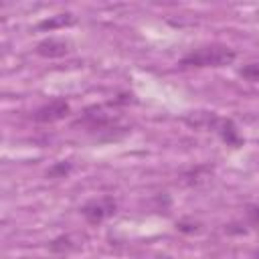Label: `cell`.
Segmentation results:
<instances>
[{"label":"cell","instance_id":"obj_1","mask_svg":"<svg viewBox=\"0 0 259 259\" xmlns=\"http://www.w3.org/2000/svg\"><path fill=\"white\" fill-rule=\"evenodd\" d=\"M235 61V51L223 45H210L190 51L186 57H182V65L188 67H225Z\"/></svg>","mask_w":259,"mask_h":259},{"label":"cell","instance_id":"obj_2","mask_svg":"<svg viewBox=\"0 0 259 259\" xmlns=\"http://www.w3.org/2000/svg\"><path fill=\"white\" fill-rule=\"evenodd\" d=\"M113 212H115V202H113V198H109V196L89 200V202L81 208V214H83L91 225H97V223L105 221V219L111 217Z\"/></svg>","mask_w":259,"mask_h":259},{"label":"cell","instance_id":"obj_3","mask_svg":"<svg viewBox=\"0 0 259 259\" xmlns=\"http://www.w3.org/2000/svg\"><path fill=\"white\" fill-rule=\"evenodd\" d=\"M67 113H69V103L65 99H53V101L45 103L42 107H38L32 117L38 123H53V121L63 119Z\"/></svg>","mask_w":259,"mask_h":259},{"label":"cell","instance_id":"obj_4","mask_svg":"<svg viewBox=\"0 0 259 259\" xmlns=\"http://www.w3.org/2000/svg\"><path fill=\"white\" fill-rule=\"evenodd\" d=\"M69 53V42L59 40V38H45L36 45V55L47 57V59H57V57H65Z\"/></svg>","mask_w":259,"mask_h":259},{"label":"cell","instance_id":"obj_5","mask_svg":"<svg viewBox=\"0 0 259 259\" xmlns=\"http://www.w3.org/2000/svg\"><path fill=\"white\" fill-rule=\"evenodd\" d=\"M214 127L217 132L221 134V138L231 144V146H239L241 144V138H239V132L235 127V123L231 119H214Z\"/></svg>","mask_w":259,"mask_h":259},{"label":"cell","instance_id":"obj_6","mask_svg":"<svg viewBox=\"0 0 259 259\" xmlns=\"http://www.w3.org/2000/svg\"><path fill=\"white\" fill-rule=\"evenodd\" d=\"M71 22H73V16H71V14H57V16H53V18H49V20H42L38 26L53 30V28H57V26H67V24H71Z\"/></svg>","mask_w":259,"mask_h":259},{"label":"cell","instance_id":"obj_7","mask_svg":"<svg viewBox=\"0 0 259 259\" xmlns=\"http://www.w3.org/2000/svg\"><path fill=\"white\" fill-rule=\"evenodd\" d=\"M49 249L55 251V253L71 251V249H73V241H71V237H59V239H55V241L49 245Z\"/></svg>","mask_w":259,"mask_h":259},{"label":"cell","instance_id":"obj_8","mask_svg":"<svg viewBox=\"0 0 259 259\" xmlns=\"http://www.w3.org/2000/svg\"><path fill=\"white\" fill-rule=\"evenodd\" d=\"M241 77L249 81H259V63H249L241 69Z\"/></svg>","mask_w":259,"mask_h":259},{"label":"cell","instance_id":"obj_9","mask_svg":"<svg viewBox=\"0 0 259 259\" xmlns=\"http://www.w3.org/2000/svg\"><path fill=\"white\" fill-rule=\"evenodd\" d=\"M71 170V164H65V162H59V164H55L49 172H47V176H63V174H67Z\"/></svg>","mask_w":259,"mask_h":259},{"label":"cell","instance_id":"obj_10","mask_svg":"<svg viewBox=\"0 0 259 259\" xmlns=\"http://www.w3.org/2000/svg\"><path fill=\"white\" fill-rule=\"evenodd\" d=\"M247 214H249V219L253 223H259V206H249L247 208Z\"/></svg>","mask_w":259,"mask_h":259},{"label":"cell","instance_id":"obj_11","mask_svg":"<svg viewBox=\"0 0 259 259\" xmlns=\"http://www.w3.org/2000/svg\"><path fill=\"white\" fill-rule=\"evenodd\" d=\"M255 257H257V259H259V251H255Z\"/></svg>","mask_w":259,"mask_h":259}]
</instances>
